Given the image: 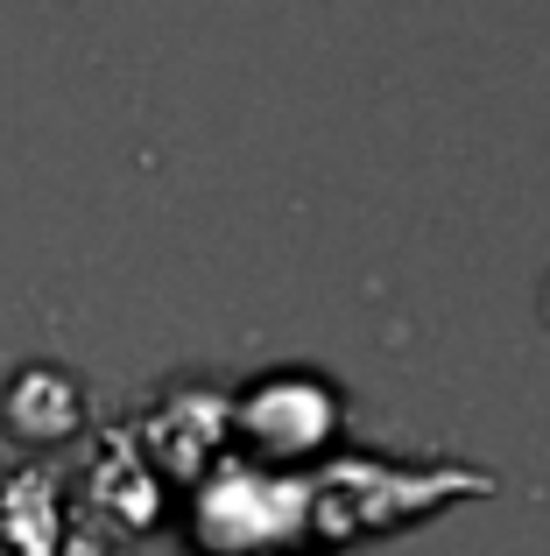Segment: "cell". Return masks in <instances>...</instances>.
<instances>
[{
    "mask_svg": "<svg viewBox=\"0 0 550 556\" xmlns=\"http://www.w3.org/2000/svg\"><path fill=\"white\" fill-rule=\"evenodd\" d=\"M240 422H248V437L262 451H283V458H297V451H311L317 437H325L332 422V394L317 388V380L303 374H275L262 388H248V402H240Z\"/></svg>",
    "mask_w": 550,
    "mask_h": 556,
    "instance_id": "cell-1",
    "label": "cell"
}]
</instances>
